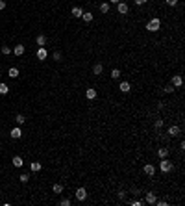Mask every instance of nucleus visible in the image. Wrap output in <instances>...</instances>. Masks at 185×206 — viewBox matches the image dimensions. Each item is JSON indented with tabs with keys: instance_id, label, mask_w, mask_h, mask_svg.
Returning a JSON list of instances; mask_svg holds the SVG:
<instances>
[{
	"instance_id": "nucleus-1",
	"label": "nucleus",
	"mask_w": 185,
	"mask_h": 206,
	"mask_svg": "<svg viewBox=\"0 0 185 206\" xmlns=\"http://www.w3.org/2000/svg\"><path fill=\"white\" fill-rule=\"evenodd\" d=\"M159 28H161V21H159L157 17L150 19V21L146 22V30H148V32H157Z\"/></svg>"
},
{
	"instance_id": "nucleus-2",
	"label": "nucleus",
	"mask_w": 185,
	"mask_h": 206,
	"mask_svg": "<svg viewBox=\"0 0 185 206\" xmlns=\"http://www.w3.org/2000/svg\"><path fill=\"white\" fill-rule=\"evenodd\" d=\"M172 167H174V164H172L170 160H167V158H161V162H159V169L163 173H170L172 171Z\"/></svg>"
},
{
	"instance_id": "nucleus-3",
	"label": "nucleus",
	"mask_w": 185,
	"mask_h": 206,
	"mask_svg": "<svg viewBox=\"0 0 185 206\" xmlns=\"http://www.w3.org/2000/svg\"><path fill=\"white\" fill-rule=\"evenodd\" d=\"M168 136H170V137H178V136H182V128H180V126H176V125L168 126Z\"/></svg>"
},
{
	"instance_id": "nucleus-4",
	"label": "nucleus",
	"mask_w": 185,
	"mask_h": 206,
	"mask_svg": "<svg viewBox=\"0 0 185 206\" xmlns=\"http://www.w3.org/2000/svg\"><path fill=\"white\" fill-rule=\"evenodd\" d=\"M143 171H144V175H148V176H154V175H156V167H154L152 164H144Z\"/></svg>"
},
{
	"instance_id": "nucleus-5",
	"label": "nucleus",
	"mask_w": 185,
	"mask_h": 206,
	"mask_svg": "<svg viewBox=\"0 0 185 206\" xmlns=\"http://www.w3.org/2000/svg\"><path fill=\"white\" fill-rule=\"evenodd\" d=\"M76 199L78 201H85L87 199V191H85V188H78L76 189Z\"/></svg>"
},
{
	"instance_id": "nucleus-6",
	"label": "nucleus",
	"mask_w": 185,
	"mask_h": 206,
	"mask_svg": "<svg viewBox=\"0 0 185 206\" xmlns=\"http://www.w3.org/2000/svg\"><path fill=\"white\" fill-rule=\"evenodd\" d=\"M117 11H119L120 15H126L130 11V7H128V4H124V2H119L117 4Z\"/></svg>"
},
{
	"instance_id": "nucleus-7",
	"label": "nucleus",
	"mask_w": 185,
	"mask_h": 206,
	"mask_svg": "<svg viewBox=\"0 0 185 206\" xmlns=\"http://www.w3.org/2000/svg\"><path fill=\"white\" fill-rule=\"evenodd\" d=\"M70 15H72L74 19H81V15H83V9H81V7H72V9H70Z\"/></svg>"
},
{
	"instance_id": "nucleus-8",
	"label": "nucleus",
	"mask_w": 185,
	"mask_h": 206,
	"mask_svg": "<svg viewBox=\"0 0 185 206\" xmlns=\"http://www.w3.org/2000/svg\"><path fill=\"white\" fill-rule=\"evenodd\" d=\"M85 98H87V100H94V98H96V89H93V88L85 89Z\"/></svg>"
},
{
	"instance_id": "nucleus-9",
	"label": "nucleus",
	"mask_w": 185,
	"mask_h": 206,
	"mask_svg": "<svg viewBox=\"0 0 185 206\" xmlns=\"http://www.w3.org/2000/svg\"><path fill=\"white\" fill-rule=\"evenodd\" d=\"M170 84L174 85V88H182V84H183L182 76H180V74H174V76H172V82H170Z\"/></svg>"
},
{
	"instance_id": "nucleus-10",
	"label": "nucleus",
	"mask_w": 185,
	"mask_h": 206,
	"mask_svg": "<svg viewBox=\"0 0 185 206\" xmlns=\"http://www.w3.org/2000/svg\"><path fill=\"white\" fill-rule=\"evenodd\" d=\"M46 56H48L46 48H45V46H39V48H37V59H41V61H43V59H46Z\"/></svg>"
},
{
	"instance_id": "nucleus-11",
	"label": "nucleus",
	"mask_w": 185,
	"mask_h": 206,
	"mask_svg": "<svg viewBox=\"0 0 185 206\" xmlns=\"http://www.w3.org/2000/svg\"><path fill=\"white\" fill-rule=\"evenodd\" d=\"M119 89L122 91V93H130V91H132V85H130V82H120Z\"/></svg>"
},
{
	"instance_id": "nucleus-12",
	"label": "nucleus",
	"mask_w": 185,
	"mask_h": 206,
	"mask_svg": "<svg viewBox=\"0 0 185 206\" xmlns=\"http://www.w3.org/2000/svg\"><path fill=\"white\" fill-rule=\"evenodd\" d=\"M102 71H104V65H102V63H94V67H93V73L96 74V76H100V74H102Z\"/></svg>"
},
{
	"instance_id": "nucleus-13",
	"label": "nucleus",
	"mask_w": 185,
	"mask_h": 206,
	"mask_svg": "<svg viewBox=\"0 0 185 206\" xmlns=\"http://www.w3.org/2000/svg\"><path fill=\"white\" fill-rule=\"evenodd\" d=\"M11 164H13L15 167H22V165H24V160H22L21 156H15L13 160H11Z\"/></svg>"
},
{
	"instance_id": "nucleus-14",
	"label": "nucleus",
	"mask_w": 185,
	"mask_h": 206,
	"mask_svg": "<svg viewBox=\"0 0 185 206\" xmlns=\"http://www.w3.org/2000/svg\"><path fill=\"white\" fill-rule=\"evenodd\" d=\"M21 136H22V130L19 128V126L17 128H11V137H13V139H19Z\"/></svg>"
},
{
	"instance_id": "nucleus-15",
	"label": "nucleus",
	"mask_w": 185,
	"mask_h": 206,
	"mask_svg": "<svg viewBox=\"0 0 185 206\" xmlns=\"http://www.w3.org/2000/svg\"><path fill=\"white\" fill-rule=\"evenodd\" d=\"M35 43H37L39 46H45V45H46V37H45L43 34H39L37 37H35Z\"/></svg>"
},
{
	"instance_id": "nucleus-16",
	"label": "nucleus",
	"mask_w": 185,
	"mask_h": 206,
	"mask_svg": "<svg viewBox=\"0 0 185 206\" xmlns=\"http://www.w3.org/2000/svg\"><path fill=\"white\" fill-rule=\"evenodd\" d=\"M146 201L148 204H156V201H157V197H156V193H146Z\"/></svg>"
},
{
	"instance_id": "nucleus-17",
	"label": "nucleus",
	"mask_w": 185,
	"mask_h": 206,
	"mask_svg": "<svg viewBox=\"0 0 185 206\" xmlns=\"http://www.w3.org/2000/svg\"><path fill=\"white\" fill-rule=\"evenodd\" d=\"M13 54L15 56H22V54H24V45H17L13 48Z\"/></svg>"
},
{
	"instance_id": "nucleus-18",
	"label": "nucleus",
	"mask_w": 185,
	"mask_h": 206,
	"mask_svg": "<svg viewBox=\"0 0 185 206\" xmlns=\"http://www.w3.org/2000/svg\"><path fill=\"white\" fill-rule=\"evenodd\" d=\"M30 169H31L33 173H39V171H41V164H39V162H31V164H30Z\"/></svg>"
},
{
	"instance_id": "nucleus-19",
	"label": "nucleus",
	"mask_w": 185,
	"mask_h": 206,
	"mask_svg": "<svg viewBox=\"0 0 185 206\" xmlns=\"http://www.w3.org/2000/svg\"><path fill=\"white\" fill-rule=\"evenodd\" d=\"M7 74H9L11 78H17V76H19V69H17V67H9V71H7Z\"/></svg>"
},
{
	"instance_id": "nucleus-20",
	"label": "nucleus",
	"mask_w": 185,
	"mask_h": 206,
	"mask_svg": "<svg viewBox=\"0 0 185 206\" xmlns=\"http://www.w3.org/2000/svg\"><path fill=\"white\" fill-rule=\"evenodd\" d=\"M52 191L56 193V195H59V193H63V186L61 184H54L52 186Z\"/></svg>"
},
{
	"instance_id": "nucleus-21",
	"label": "nucleus",
	"mask_w": 185,
	"mask_h": 206,
	"mask_svg": "<svg viewBox=\"0 0 185 206\" xmlns=\"http://www.w3.org/2000/svg\"><path fill=\"white\" fill-rule=\"evenodd\" d=\"M15 121H17V125H24V123H26V117L22 115V113H17V117H15Z\"/></svg>"
},
{
	"instance_id": "nucleus-22",
	"label": "nucleus",
	"mask_w": 185,
	"mask_h": 206,
	"mask_svg": "<svg viewBox=\"0 0 185 206\" xmlns=\"http://www.w3.org/2000/svg\"><path fill=\"white\" fill-rule=\"evenodd\" d=\"M9 93V88H7L6 84H2V82H0V95H7Z\"/></svg>"
},
{
	"instance_id": "nucleus-23",
	"label": "nucleus",
	"mask_w": 185,
	"mask_h": 206,
	"mask_svg": "<svg viewBox=\"0 0 185 206\" xmlns=\"http://www.w3.org/2000/svg\"><path fill=\"white\" fill-rule=\"evenodd\" d=\"M157 156L159 158H167L168 156V149H159L157 150Z\"/></svg>"
},
{
	"instance_id": "nucleus-24",
	"label": "nucleus",
	"mask_w": 185,
	"mask_h": 206,
	"mask_svg": "<svg viewBox=\"0 0 185 206\" xmlns=\"http://www.w3.org/2000/svg\"><path fill=\"white\" fill-rule=\"evenodd\" d=\"M100 11H102V13H108V11H109V4L108 2H102L100 4Z\"/></svg>"
},
{
	"instance_id": "nucleus-25",
	"label": "nucleus",
	"mask_w": 185,
	"mask_h": 206,
	"mask_svg": "<svg viewBox=\"0 0 185 206\" xmlns=\"http://www.w3.org/2000/svg\"><path fill=\"white\" fill-rule=\"evenodd\" d=\"M111 78H113V80H119V78H120V71L119 69H113L111 71Z\"/></svg>"
},
{
	"instance_id": "nucleus-26",
	"label": "nucleus",
	"mask_w": 185,
	"mask_h": 206,
	"mask_svg": "<svg viewBox=\"0 0 185 206\" xmlns=\"http://www.w3.org/2000/svg\"><path fill=\"white\" fill-rule=\"evenodd\" d=\"M81 19H83L85 22H91V21H93V13H89V11H87V13L81 15Z\"/></svg>"
},
{
	"instance_id": "nucleus-27",
	"label": "nucleus",
	"mask_w": 185,
	"mask_h": 206,
	"mask_svg": "<svg viewBox=\"0 0 185 206\" xmlns=\"http://www.w3.org/2000/svg\"><path fill=\"white\" fill-rule=\"evenodd\" d=\"M19 180H21V182H22V184H26V182H28V180H30V176H28V175H26V173H22V175H21V176H19Z\"/></svg>"
},
{
	"instance_id": "nucleus-28",
	"label": "nucleus",
	"mask_w": 185,
	"mask_h": 206,
	"mask_svg": "<svg viewBox=\"0 0 185 206\" xmlns=\"http://www.w3.org/2000/svg\"><path fill=\"white\" fill-rule=\"evenodd\" d=\"M2 54H6V56H7V54H11V48H9L7 45H4V46H2Z\"/></svg>"
},
{
	"instance_id": "nucleus-29",
	"label": "nucleus",
	"mask_w": 185,
	"mask_h": 206,
	"mask_svg": "<svg viewBox=\"0 0 185 206\" xmlns=\"http://www.w3.org/2000/svg\"><path fill=\"white\" fill-rule=\"evenodd\" d=\"M54 59H56V61H61V59H63V54H61V52H54Z\"/></svg>"
},
{
	"instance_id": "nucleus-30",
	"label": "nucleus",
	"mask_w": 185,
	"mask_h": 206,
	"mask_svg": "<svg viewBox=\"0 0 185 206\" xmlns=\"http://www.w3.org/2000/svg\"><path fill=\"white\" fill-rule=\"evenodd\" d=\"M163 123H165L163 119H157V121L154 123V126H156V128H161V126H163Z\"/></svg>"
},
{
	"instance_id": "nucleus-31",
	"label": "nucleus",
	"mask_w": 185,
	"mask_h": 206,
	"mask_svg": "<svg viewBox=\"0 0 185 206\" xmlns=\"http://www.w3.org/2000/svg\"><path fill=\"white\" fill-rule=\"evenodd\" d=\"M165 93H174V85H167V88H165Z\"/></svg>"
},
{
	"instance_id": "nucleus-32",
	"label": "nucleus",
	"mask_w": 185,
	"mask_h": 206,
	"mask_svg": "<svg viewBox=\"0 0 185 206\" xmlns=\"http://www.w3.org/2000/svg\"><path fill=\"white\" fill-rule=\"evenodd\" d=\"M61 206H70V199H61Z\"/></svg>"
},
{
	"instance_id": "nucleus-33",
	"label": "nucleus",
	"mask_w": 185,
	"mask_h": 206,
	"mask_svg": "<svg viewBox=\"0 0 185 206\" xmlns=\"http://www.w3.org/2000/svg\"><path fill=\"white\" fill-rule=\"evenodd\" d=\"M165 2H167V6H172V7H174L176 4H178V0H165Z\"/></svg>"
},
{
	"instance_id": "nucleus-34",
	"label": "nucleus",
	"mask_w": 185,
	"mask_h": 206,
	"mask_svg": "<svg viewBox=\"0 0 185 206\" xmlns=\"http://www.w3.org/2000/svg\"><path fill=\"white\" fill-rule=\"evenodd\" d=\"M130 204H132V206H141V204H143V201H132V203H130Z\"/></svg>"
},
{
	"instance_id": "nucleus-35",
	"label": "nucleus",
	"mask_w": 185,
	"mask_h": 206,
	"mask_svg": "<svg viewBox=\"0 0 185 206\" xmlns=\"http://www.w3.org/2000/svg\"><path fill=\"white\" fill-rule=\"evenodd\" d=\"M157 206H167V201H156Z\"/></svg>"
},
{
	"instance_id": "nucleus-36",
	"label": "nucleus",
	"mask_w": 185,
	"mask_h": 206,
	"mask_svg": "<svg viewBox=\"0 0 185 206\" xmlns=\"http://www.w3.org/2000/svg\"><path fill=\"white\" fill-rule=\"evenodd\" d=\"M146 2H148V0H135L137 6H143V4H146Z\"/></svg>"
},
{
	"instance_id": "nucleus-37",
	"label": "nucleus",
	"mask_w": 185,
	"mask_h": 206,
	"mask_svg": "<svg viewBox=\"0 0 185 206\" xmlns=\"http://www.w3.org/2000/svg\"><path fill=\"white\" fill-rule=\"evenodd\" d=\"M2 9H6V2H4V0H0V11Z\"/></svg>"
},
{
	"instance_id": "nucleus-38",
	"label": "nucleus",
	"mask_w": 185,
	"mask_h": 206,
	"mask_svg": "<svg viewBox=\"0 0 185 206\" xmlns=\"http://www.w3.org/2000/svg\"><path fill=\"white\" fill-rule=\"evenodd\" d=\"M111 2H113V4H119V2H120V0H111Z\"/></svg>"
},
{
	"instance_id": "nucleus-39",
	"label": "nucleus",
	"mask_w": 185,
	"mask_h": 206,
	"mask_svg": "<svg viewBox=\"0 0 185 206\" xmlns=\"http://www.w3.org/2000/svg\"><path fill=\"white\" fill-rule=\"evenodd\" d=\"M0 76H2V74H0Z\"/></svg>"
}]
</instances>
